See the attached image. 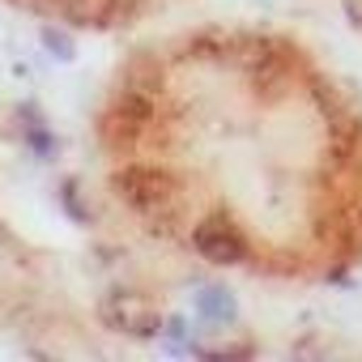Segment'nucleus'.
Instances as JSON below:
<instances>
[{
	"mask_svg": "<svg viewBox=\"0 0 362 362\" xmlns=\"http://www.w3.org/2000/svg\"><path fill=\"white\" fill-rule=\"evenodd\" d=\"M115 192H119L132 209L153 214V209H166V205L175 201V179L162 175V170H153V166H124V170L115 175Z\"/></svg>",
	"mask_w": 362,
	"mask_h": 362,
	"instance_id": "nucleus-1",
	"label": "nucleus"
},
{
	"mask_svg": "<svg viewBox=\"0 0 362 362\" xmlns=\"http://www.w3.org/2000/svg\"><path fill=\"white\" fill-rule=\"evenodd\" d=\"M103 320L124 332V337H153L162 328V315L158 307L145 298V294H132V290H111L103 298Z\"/></svg>",
	"mask_w": 362,
	"mask_h": 362,
	"instance_id": "nucleus-2",
	"label": "nucleus"
},
{
	"mask_svg": "<svg viewBox=\"0 0 362 362\" xmlns=\"http://www.w3.org/2000/svg\"><path fill=\"white\" fill-rule=\"evenodd\" d=\"M192 243H197V252H201L205 260H214V264H239V260H247V239H243L239 226L226 222V218H205V222L192 230Z\"/></svg>",
	"mask_w": 362,
	"mask_h": 362,
	"instance_id": "nucleus-3",
	"label": "nucleus"
},
{
	"mask_svg": "<svg viewBox=\"0 0 362 362\" xmlns=\"http://www.w3.org/2000/svg\"><path fill=\"white\" fill-rule=\"evenodd\" d=\"M60 9L73 26H111L119 0H60Z\"/></svg>",
	"mask_w": 362,
	"mask_h": 362,
	"instance_id": "nucleus-4",
	"label": "nucleus"
},
{
	"mask_svg": "<svg viewBox=\"0 0 362 362\" xmlns=\"http://www.w3.org/2000/svg\"><path fill=\"white\" fill-rule=\"evenodd\" d=\"M197 311H201L205 320H230V315H235V303L226 298V290H201Z\"/></svg>",
	"mask_w": 362,
	"mask_h": 362,
	"instance_id": "nucleus-5",
	"label": "nucleus"
},
{
	"mask_svg": "<svg viewBox=\"0 0 362 362\" xmlns=\"http://www.w3.org/2000/svg\"><path fill=\"white\" fill-rule=\"evenodd\" d=\"M345 13H349V22L362 30V0H345Z\"/></svg>",
	"mask_w": 362,
	"mask_h": 362,
	"instance_id": "nucleus-6",
	"label": "nucleus"
}]
</instances>
